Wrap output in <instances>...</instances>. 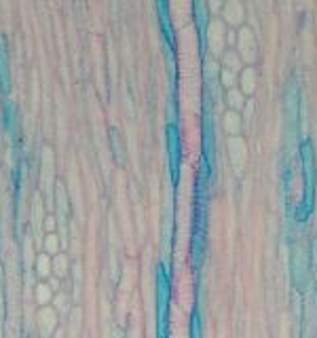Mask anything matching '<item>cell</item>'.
Listing matches in <instances>:
<instances>
[{
	"label": "cell",
	"mask_w": 317,
	"mask_h": 338,
	"mask_svg": "<svg viewBox=\"0 0 317 338\" xmlns=\"http://www.w3.org/2000/svg\"><path fill=\"white\" fill-rule=\"evenodd\" d=\"M51 256L47 254H38L36 256V273H38V277H49V273H51Z\"/></svg>",
	"instance_id": "obj_11"
},
{
	"label": "cell",
	"mask_w": 317,
	"mask_h": 338,
	"mask_svg": "<svg viewBox=\"0 0 317 338\" xmlns=\"http://www.w3.org/2000/svg\"><path fill=\"white\" fill-rule=\"evenodd\" d=\"M207 44L214 55H220L224 51V25L220 19H211L207 28Z\"/></svg>",
	"instance_id": "obj_2"
},
{
	"label": "cell",
	"mask_w": 317,
	"mask_h": 338,
	"mask_svg": "<svg viewBox=\"0 0 317 338\" xmlns=\"http://www.w3.org/2000/svg\"><path fill=\"white\" fill-rule=\"evenodd\" d=\"M51 269H53V273H55V277H64V275L68 273V258L61 256V254L51 258Z\"/></svg>",
	"instance_id": "obj_10"
},
{
	"label": "cell",
	"mask_w": 317,
	"mask_h": 338,
	"mask_svg": "<svg viewBox=\"0 0 317 338\" xmlns=\"http://www.w3.org/2000/svg\"><path fill=\"white\" fill-rule=\"evenodd\" d=\"M241 70V57L237 51H226L222 53V72L237 74Z\"/></svg>",
	"instance_id": "obj_5"
},
{
	"label": "cell",
	"mask_w": 317,
	"mask_h": 338,
	"mask_svg": "<svg viewBox=\"0 0 317 338\" xmlns=\"http://www.w3.org/2000/svg\"><path fill=\"white\" fill-rule=\"evenodd\" d=\"M66 302H68L66 294H57L55 296V307H57L59 313H68V305H66Z\"/></svg>",
	"instance_id": "obj_14"
},
{
	"label": "cell",
	"mask_w": 317,
	"mask_h": 338,
	"mask_svg": "<svg viewBox=\"0 0 317 338\" xmlns=\"http://www.w3.org/2000/svg\"><path fill=\"white\" fill-rule=\"evenodd\" d=\"M45 228H47V230H53V228H55V218L49 216L47 222H45Z\"/></svg>",
	"instance_id": "obj_15"
},
{
	"label": "cell",
	"mask_w": 317,
	"mask_h": 338,
	"mask_svg": "<svg viewBox=\"0 0 317 338\" xmlns=\"http://www.w3.org/2000/svg\"><path fill=\"white\" fill-rule=\"evenodd\" d=\"M254 87H256V72L254 68H245L241 70V93H252Z\"/></svg>",
	"instance_id": "obj_8"
},
{
	"label": "cell",
	"mask_w": 317,
	"mask_h": 338,
	"mask_svg": "<svg viewBox=\"0 0 317 338\" xmlns=\"http://www.w3.org/2000/svg\"><path fill=\"white\" fill-rule=\"evenodd\" d=\"M51 292H53V290L47 286V283H38V286H36V294H34V296H36L38 305L47 307V302L51 300Z\"/></svg>",
	"instance_id": "obj_12"
},
{
	"label": "cell",
	"mask_w": 317,
	"mask_h": 338,
	"mask_svg": "<svg viewBox=\"0 0 317 338\" xmlns=\"http://www.w3.org/2000/svg\"><path fill=\"white\" fill-rule=\"evenodd\" d=\"M239 119H241L239 112H235V110L224 114V129L231 133V136H239V129H241V121Z\"/></svg>",
	"instance_id": "obj_7"
},
{
	"label": "cell",
	"mask_w": 317,
	"mask_h": 338,
	"mask_svg": "<svg viewBox=\"0 0 317 338\" xmlns=\"http://www.w3.org/2000/svg\"><path fill=\"white\" fill-rule=\"evenodd\" d=\"M237 49H239V57L243 61H254L256 59V40L250 28H241L237 34Z\"/></svg>",
	"instance_id": "obj_1"
},
{
	"label": "cell",
	"mask_w": 317,
	"mask_h": 338,
	"mask_svg": "<svg viewBox=\"0 0 317 338\" xmlns=\"http://www.w3.org/2000/svg\"><path fill=\"white\" fill-rule=\"evenodd\" d=\"M55 326H57V311L51 307H42L38 311V330H40L42 338H51Z\"/></svg>",
	"instance_id": "obj_3"
},
{
	"label": "cell",
	"mask_w": 317,
	"mask_h": 338,
	"mask_svg": "<svg viewBox=\"0 0 317 338\" xmlns=\"http://www.w3.org/2000/svg\"><path fill=\"white\" fill-rule=\"evenodd\" d=\"M224 17L231 23H239L241 19H243V6L239 4V2H226L224 4Z\"/></svg>",
	"instance_id": "obj_6"
},
{
	"label": "cell",
	"mask_w": 317,
	"mask_h": 338,
	"mask_svg": "<svg viewBox=\"0 0 317 338\" xmlns=\"http://www.w3.org/2000/svg\"><path fill=\"white\" fill-rule=\"evenodd\" d=\"M45 250L47 254H57L59 252V237L55 233H49L45 239Z\"/></svg>",
	"instance_id": "obj_13"
},
{
	"label": "cell",
	"mask_w": 317,
	"mask_h": 338,
	"mask_svg": "<svg viewBox=\"0 0 317 338\" xmlns=\"http://www.w3.org/2000/svg\"><path fill=\"white\" fill-rule=\"evenodd\" d=\"M228 150H231V159L237 171H241V167L245 163V142L239 136H233L228 140Z\"/></svg>",
	"instance_id": "obj_4"
},
{
	"label": "cell",
	"mask_w": 317,
	"mask_h": 338,
	"mask_svg": "<svg viewBox=\"0 0 317 338\" xmlns=\"http://www.w3.org/2000/svg\"><path fill=\"white\" fill-rule=\"evenodd\" d=\"M228 106L235 110V112H239L243 106H245V95L241 93V89H235V87H231L228 89Z\"/></svg>",
	"instance_id": "obj_9"
}]
</instances>
